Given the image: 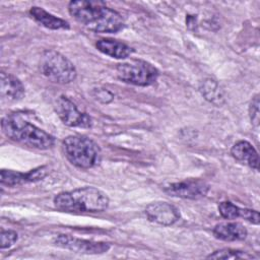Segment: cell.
<instances>
[{
  "label": "cell",
  "mask_w": 260,
  "mask_h": 260,
  "mask_svg": "<svg viewBox=\"0 0 260 260\" xmlns=\"http://www.w3.org/2000/svg\"><path fill=\"white\" fill-rule=\"evenodd\" d=\"M68 10L78 22L94 32H117L124 27L121 14L101 1H71Z\"/></svg>",
  "instance_id": "1"
},
{
  "label": "cell",
  "mask_w": 260,
  "mask_h": 260,
  "mask_svg": "<svg viewBox=\"0 0 260 260\" xmlns=\"http://www.w3.org/2000/svg\"><path fill=\"white\" fill-rule=\"evenodd\" d=\"M1 129L9 139L29 147L45 150L51 148L55 143L52 135L26 121L20 113L5 116L1 121Z\"/></svg>",
  "instance_id": "2"
},
{
  "label": "cell",
  "mask_w": 260,
  "mask_h": 260,
  "mask_svg": "<svg viewBox=\"0 0 260 260\" xmlns=\"http://www.w3.org/2000/svg\"><path fill=\"white\" fill-rule=\"evenodd\" d=\"M54 205L65 212H102L108 208L109 198L98 188L86 186L57 194Z\"/></svg>",
  "instance_id": "3"
},
{
  "label": "cell",
  "mask_w": 260,
  "mask_h": 260,
  "mask_svg": "<svg viewBox=\"0 0 260 260\" xmlns=\"http://www.w3.org/2000/svg\"><path fill=\"white\" fill-rule=\"evenodd\" d=\"M62 148L67 159L76 168L90 169L99 165L101 149L90 138L83 135H69L62 141Z\"/></svg>",
  "instance_id": "4"
},
{
  "label": "cell",
  "mask_w": 260,
  "mask_h": 260,
  "mask_svg": "<svg viewBox=\"0 0 260 260\" xmlns=\"http://www.w3.org/2000/svg\"><path fill=\"white\" fill-rule=\"evenodd\" d=\"M40 71L50 81L67 84L76 78V69L73 63L55 50H47L40 60Z\"/></svg>",
  "instance_id": "5"
},
{
  "label": "cell",
  "mask_w": 260,
  "mask_h": 260,
  "mask_svg": "<svg viewBox=\"0 0 260 260\" xmlns=\"http://www.w3.org/2000/svg\"><path fill=\"white\" fill-rule=\"evenodd\" d=\"M117 75L124 82L138 86H148L156 81L158 71L149 62L131 59L118 64Z\"/></svg>",
  "instance_id": "6"
},
{
  "label": "cell",
  "mask_w": 260,
  "mask_h": 260,
  "mask_svg": "<svg viewBox=\"0 0 260 260\" xmlns=\"http://www.w3.org/2000/svg\"><path fill=\"white\" fill-rule=\"evenodd\" d=\"M54 108L58 117L66 126L89 128L92 125L90 116H88L86 113L80 112L76 108L75 104L65 95H60L57 98Z\"/></svg>",
  "instance_id": "7"
},
{
  "label": "cell",
  "mask_w": 260,
  "mask_h": 260,
  "mask_svg": "<svg viewBox=\"0 0 260 260\" xmlns=\"http://www.w3.org/2000/svg\"><path fill=\"white\" fill-rule=\"evenodd\" d=\"M54 244L60 248L70 250L75 253L94 255V254H103L109 251L111 248L110 244L105 242H96L89 241L84 239L75 238L69 235H58L53 240Z\"/></svg>",
  "instance_id": "8"
},
{
  "label": "cell",
  "mask_w": 260,
  "mask_h": 260,
  "mask_svg": "<svg viewBox=\"0 0 260 260\" xmlns=\"http://www.w3.org/2000/svg\"><path fill=\"white\" fill-rule=\"evenodd\" d=\"M164 191L173 197L196 200L206 196L209 191V185L203 180L189 179L169 184Z\"/></svg>",
  "instance_id": "9"
},
{
  "label": "cell",
  "mask_w": 260,
  "mask_h": 260,
  "mask_svg": "<svg viewBox=\"0 0 260 260\" xmlns=\"http://www.w3.org/2000/svg\"><path fill=\"white\" fill-rule=\"evenodd\" d=\"M146 217L155 223L161 225H172L180 218L179 210L168 202H153L145 208Z\"/></svg>",
  "instance_id": "10"
},
{
  "label": "cell",
  "mask_w": 260,
  "mask_h": 260,
  "mask_svg": "<svg viewBox=\"0 0 260 260\" xmlns=\"http://www.w3.org/2000/svg\"><path fill=\"white\" fill-rule=\"evenodd\" d=\"M48 174V168L46 166L38 167L27 173H20L12 170H2L0 176V182L2 185L13 187L23 183L38 182L43 180Z\"/></svg>",
  "instance_id": "11"
},
{
  "label": "cell",
  "mask_w": 260,
  "mask_h": 260,
  "mask_svg": "<svg viewBox=\"0 0 260 260\" xmlns=\"http://www.w3.org/2000/svg\"><path fill=\"white\" fill-rule=\"evenodd\" d=\"M0 92L2 99L8 102L20 101L25 94L21 81L14 75L4 71L0 74Z\"/></svg>",
  "instance_id": "12"
},
{
  "label": "cell",
  "mask_w": 260,
  "mask_h": 260,
  "mask_svg": "<svg viewBox=\"0 0 260 260\" xmlns=\"http://www.w3.org/2000/svg\"><path fill=\"white\" fill-rule=\"evenodd\" d=\"M231 154L236 160L247 165L255 171H258L259 155L250 142L245 140H240L236 142L231 149Z\"/></svg>",
  "instance_id": "13"
},
{
  "label": "cell",
  "mask_w": 260,
  "mask_h": 260,
  "mask_svg": "<svg viewBox=\"0 0 260 260\" xmlns=\"http://www.w3.org/2000/svg\"><path fill=\"white\" fill-rule=\"evenodd\" d=\"M213 235L218 240L225 242H234L245 240L248 235V232L247 229L242 223L232 221L216 224L213 228Z\"/></svg>",
  "instance_id": "14"
},
{
  "label": "cell",
  "mask_w": 260,
  "mask_h": 260,
  "mask_svg": "<svg viewBox=\"0 0 260 260\" xmlns=\"http://www.w3.org/2000/svg\"><path fill=\"white\" fill-rule=\"evenodd\" d=\"M95 47L100 52L116 59H125L133 52L132 48L125 43L112 39L100 40L96 42Z\"/></svg>",
  "instance_id": "15"
},
{
  "label": "cell",
  "mask_w": 260,
  "mask_h": 260,
  "mask_svg": "<svg viewBox=\"0 0 260 260\" xmlns=\"http://www.w3.org/2000/svg\"><path fill=\"white\" fill-rule=\"evenodd\" d=\"M29 14L36 21H38L40 24H42L47 28H50V29H68L69 28V23L66 20L47 12L45 9L41 7L32 6L29 9Z\"/></svg>",
  "instance_id": "16"
},
{
  "label": "cell",
  "mask_w": 260,
  "mask_h": 260,
  "mask_svg": "<svg viewBox=\"0 0 260 260\" xmlns=\"http://www.w3.org/2000/svg\"><path fill=\"white\" fill-rule=\"evenodd\" d=\"M201 94L205 100L219 107L224 102V93L219 84L212 78H205L199 86Z\"/></svg>",
  "instance_id": "17"
},
{
  "label": "cell",
  "mask_w": 260,
  "mask_h": 260,
  "mask_svg": "<svg viewBox=\"0 0 260 260\" xmlns=\"http://www.w3.org/2000/svg\"><path fill=\"white\" fill-rule=\"evenodd\" d=\"M207 258L208 259H251V258H254V256L249 254L248 252L224 248V249L214 251L213 253L209 254Z\"/></svg>",
  "instance_id": "18"
},
{
  "label": "cell",
  "mask_w": 260,
  "mask_h": 260,
  "mask_svg": "<svg viewBox=\"0 0 260 260\" xmlns=\"http://www.w3.org/2000/svg\"><path fill=\"white\" fill-rule=\"evenodd\" d=\"M218 211L220 215L225 219H236L240 217L241 208L230 201H223L219 203Z\"/></svg>",
  "instance_id": "19"
},
{
  "label": "cell",
  "mask_w": 260,
  "mask_h": 260,
  "mask_svg": "<svg viewBox=\"0 0 260 260\" xmlns=\"http://www.w3.org/2000/svg\"><path fill=\"white\" fill-rule=\"evenodd\" d=\"M18 239V235L16 232L12 230H7L1 231L0 234V247L1 249H7L10 248L12 245L15 244V242Z\"/></svg>",
  "instance_id": "20"
},
{
  "label": "cell",
  "mask_w": 260,
  "mask_h": 260,
  "mask_svg": "<svg viewBox=\"0 0 260 260\" xmlns=\"http://www.w3.org/2000/svg\"><path fill=\"white\" fill-rule=\"evenodd\" d=\"M249 116L252 124L255 127L259 126V98L258 94H256L249 106Z\"/></svg>",
  "instance_id": "21"
},
{
  "label": "cell",
  "mask_w": 260,
  "mask_h": 260,
  "mask_svg": "<svg viewBox=\"0 0 260 260\" xmlns=\"http://www.w3.org/2000/svg\"><path fill=\"white\" fill-rule=\"evenodd\" d=\"M240 217H243L244 219H246L252 223H255V224L259 223V213L256 210L241 208Z\"/></svg>",
  "instance_id": "22"
},
{
  "label": "cell",
  "mask_w": 260,
  "mask_h": 260,
  "mask_svg": "<svg viewBox=\"0 0 260 260\" xmlns=\"http://www.w3.org/2000/svg\"><path fill=\"white\" fill-rule=\"evenodd\" d=\"M94 98L103 104H108L113 101L114 94L111 91H109L108 89L103 88V89H96L94 91Z\"/></svg>",
  "instance_id": "23"
}]
</instances>
